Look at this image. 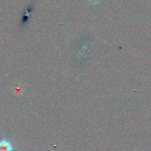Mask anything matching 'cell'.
Masks as SVG:
<instances>
[{
	"mask_svg": "<svg viewBox=\"0 0 151 151\" xmlns=\"http://www.w3.org/2000/svg\"><path fill=\"white\" fill-rule=\"evenodd\" d=\"M14 147L10 141L3 139L0 141V151H13Z\"/></svg>",
	"mask_w": 151,
	"mask_h": 151,
	"instance_id": "obj_1",
	"label": "cell"
}]
</instances>
